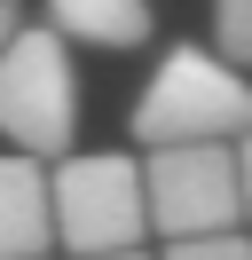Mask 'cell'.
Here are the masks:
<instances>
[{
    "label": "cell",
    "instance_id": "6da1fadb",
    "mask_svg": "<svg viewBox=\"0 0 252 260\" xmlns=\"http://www.w3.org/2000/svg\"><path fill=\"white\" fill-rule=\"evenodd\" d=\"M252 126V79L236 55L220 48H166L150 71V87L134 95V142H236Z\"/></svg>",
    "mask_w": 252,
    "mask_h": 260
},
{
    "label": "cell",
    "instance_id": "7a4b0ae2",
    "mask_svg": "<svg viewBox=\"0 0 252 260\" xmlns=\"http://www.w3.org/2000/svg\"><path fill=\"white\" fill-rule=\"evenodd\" d=\"M0 134L32 158H63L79 134V71H71V40L55 24L24 32L0 48Z\"/></svg>",
    "mask_w": 252,
    "mask_h": 260
},
{
    "label": "cell",
    "instance_id": "3957f363",
    "mask_svg": "<svg viewBox=\"0 0 252 260\" xmlns=\"http://www.w3.org/2000/svg\"><path fill=\"white\" fill-rule=\"evenodd\" d=\"M150 237V181L134 158L94 150V158L55 166V244L63 252H118V244Z\"/></svg>",
    "mask_w": 252,
    "mask_h": 260
},
{
    "label": "cell",
    "instance_id": "277c9868",
    "mask_svg": "<svg viewBox=\"0 0 252 260\" xmlns=\"http://www.w3.org/2000/svg\"><path fill=\"white\" fill-rule=\"evenodd\" d=\"M142 181H150V229L158 237H205V229L244 221L236 142H158L142 158Z\"/></svg>",
    "mask_w": 252,
    "mask_h": 260
},
{
    "label": "cell",
    "instance_id": "5b68a950",
    "mask_svg": "<svg viewBox=\"0 0 252 260\" xmlns=\"http://www.w3.org/2000/svg\"><path fill=\"white\" fill-rule=\"evenodd\" d=\"M55 252V174L32 150L0 158V260Z\"/></svg>",
    "mask_w": 252,
    "mask_h": 260
},
{
    "label": "cell",
    "instance_id": "8992f818",
    "mask_svg": "<svg viewBox=\"0 0 252 260\" xmlns=\"http://www.w3.org/2000/svg\"><path fill=\"white\" fill-rule=\"evenodd\" d=\"M47 24H55L63 40H79V48L126 55V48H142V40H150L158 8H150V0H47Z\"/></svg>",
    "mask_w": 252,
    "mask_h": 260
},
{
    "label": "cell",
    "instance_id": "52a82bcc",
    "mask_svg": "<svg viewBox=\"0 0 252 260\" xmlns=\"http://www.w3.org/2000/svg\"><path fill=\"white\" fill-rule=\"evenodd\" d=\"M213 48L252 71V0H213Z\"/></svg>",
    "mask_w": 252,
    "mask_h": 260
},
{
    "label": "cell",
    "instance_id": "ba28073f",
    "mask_svg": "<svg viewBox=\"0 0 252 260\" xmlns=\"http://www.w3.org/2000/svg\"><path fill=\"white\" fill-rule=\"evenodd\" d=\"M166 260H252V237L205 229V237H166Z\"/></svg>",
    "mask_w": 252,
    "mask_h": 260
},
{
    "label": "cell",
    "instance_id": "9c48e42d",
    "mask_svg": "<svg viewBox=\"0 0 252 260\" xmlns=\"http://www.w3.org/2000/svg\"><path fill=\"white\" fill-rule=\"evenodd\" d=\"M236 174H244V221H252V126L236 134Z\"/></svg>",
    "mask_w": 252,
    "mask_h": 260
},
{
    "label": "cell",
    "instance_id": "30bf717a",
    "mask_svg": "<svg viewBox=\"0 0 252 260\" xmlns=\"http://www.w3.org/2000/svg\"><path fill=\"white\" fill-rule=\"evenodd\" d=\"M16 24H24V8H16V0H0V48L16 40Z\"/></svg>",
    "mask_w": 252,
    "mask_h": 260
},
{
    "label": "cell",
    "instance_id": "8fae6325",
    "mask_svg": "<svg viewBox=\"0 0 252 260\" xmlns=\"http://www.w3.org/2000/svg\"><path fill=\"white\" fill-rule=\"evenodd\" d=\"M79 260H150L142 244H118V252H79Z\"/></svg>",
    "mask_w": 252,
    "mask_h": 260
},
{
    "label": "cell",
    "instance_id": "7c38bea8",
    "mask_svg": "<svg viewBox=\"0 0 252 260\" xmlns=\"http://www.w3.org/2000/svg\"><path fill=\"white\" fill-rule=\"evenodd\" d=\"M32 260H47V252H32Z\"/></svg>",
    "mask_w": 252,
    "mask_h": 260
}]
</instances>
